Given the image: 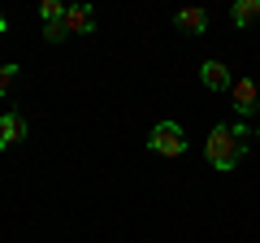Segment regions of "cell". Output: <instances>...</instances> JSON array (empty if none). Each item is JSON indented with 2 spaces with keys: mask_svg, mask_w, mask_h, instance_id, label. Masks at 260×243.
<instances>
[{
  "mask_svg": "<svg viewBox=\"0 0 260 243\" xmlns=\"http://www.w3.org/2000/svg\"><path fill=\"white\" fill-rule=\"evenodd\" d=\"M243 148H247V126H213L208 143H204V157L217 169H234L243 161Z\"/></svg>",
  "mask_w": 260,
  "mask_h": 243,
  "instance_id": "1",
  "label": "cell"
},
{
  "mask_svg": "<svg viewBox=\"0 0 260 243\" xmlns=\"http://www.w3.org/2000/svg\"><path fill=\"white\" fill-rule=\"evenodd\" d=\"M148 148L156 152V157H182V152H186V135H182V126H178V122H156V131H152Z\"/></svg>",
  "mask_w": 260,
  "mask_h": 243,
  "instance_id": "2",
  "label": "cell"
},
{
  "mask_svg": "<svg viewBox=\"0 0 260 243\" xmlns=\"http://www.w3.org/2000/svg\"><path fill=\"white\" fill-rule=\"evenodd\" d=\"M230 100H234V109H239V113H256L260 109V87L251 83V78H234Z\"/></svg>",
  "mask_w": 260,
  "mask_h": 243,
  "instance_id": "3",
  "label": "cell"
},
{
  "mask_svg": "<svg viewBox=\"0 0 260 243\" xmlns=\"http://www.w3.org/2000/svg\"><path fill=\"white\" fill-rule=\"evenodd\" d=\"M26 139V117H22L18 109H9L5 117H0V148H13V143Z\"/></svg>",
  "mask_w": 260,
  "mask_h": 243,
  "instance_id": "4",
  "label": "cell"
},
{
  "mask_svg": "<svg viewBox=\"0 0 260 243\" xmlns=\"http://www.w3.org/2000/svg\"><path fill=\"white\" fill-rule=\"evenodd\" d=\"M174 26L186 31V35H204V31H208V9H200V5L178 9V13H174Z\"/></svg>",
  "mask_w": 260,
  "mask_h": 243,
  "instance_id": "5",
  "label": "cell"
},
{
  "mask_svg": "<svg viewBox=\"0 0 260 243\" xmlns=\"http://www.w3.org/2000/svg\"><path fill=\"white\" fill-rule=\"evenodd\" d=\"M200 78H204V87H208V92H230V87H234L230 70H225L221 61H204V66H200Z\"/></svg>",
  "mask_w": 260,
  "mask_h": 243,
  "instance_id": "6",
  "label": "cell"
},
{
  "mask_svg": "<svg viewBox=\"0 0 260 243\" xmlns=\"http://www.w3.org/2000/svg\"><path fill=\"white\" fill-rule=\"evenodd\" d=\"M91 26H95L91 9H78V5H70V9H65V35H87Z\"/></svg>",
  "mask_w": 260,
  "mask_h": 243,
  "instance_id": "7",
  "label": "cell"
},
{
  "mask_svg": "<svg viewBox=\"0 0 260 243\" xmlns=\"http://www.w3.org/2000/svg\"><path fill=\"white\" fill-rule=\"evenodd\" d=\"M230 18H234V26H251V22L260 18V0H239L230 9Z\"/></svg>",
  "mask_w": 260,
  "mask_h": 243,
  "instance_id": "8",
  "label": "cell"
},
{
  "mask_svg": "<svg viewBox=\"0 0 260 243\" xmlns=\"http://www.w3.org/2000/svg\"><path fill=\"white\" fill-rule=\"evenodd\" d=\"M65 9H70V5H61V0H44V5H39V18H44V26L65 22Z\"/></svg>",
  "mask_w": 260,
  "mask_h": 243,
  "instance_id": "9",
  "label": "cell"
},
{
  "mask_svg": "<svg viewBox=\"0 0 260 243\" xmlns=\"http://www.w3.org/2000/svg\"><path fill=\"white\" fill-rule=\"evenodd\" d=\"M13 83H18V66H0V96H9Z\"/></svg>",
  "mask_w": 260,
  "mask_h": 243,
  "instance_id": "10",
  "label": "cell"
},
{
  "mask_svg": "<svg viewBox=\"0 0 260 243\" xmlns=\"http://www.w3.org/2000/svg\"><path fill=\"white\" fill-rule=\"evenodd\" d=\"M44 39H48V44H61V39H65V22H52V26H44Z\"/></svg>",
  "mask_w": 260,
  "mask_h": 243,
  "instance_id": "11",
  "label": "cell"
},
{
  "mask_svg": "<svg viewBox=\"0 0 260 243\" xmlns=\"http://www.w3.org/2000/svg\"><path fill=\"white\" fill-rule=\"evenodd\" d=\"M5 26H9V22H5V13H0V35H5Z\"/></svg>",
  "mask_w": 260,
  "mask_h": 243,
  "instance_id": "12",
  "label": "cell"
},
{
  "mask_svg": "<svg viewBox=\"0 0 260 243\" xmlns=\"http://www.w3.org/2000/svg\"><path fill=\"white\" fill-rule=\"evenodd\" d=\"M256 139H260V131H256Z\"/></svg>",
  "mask_w": 260,
  "mask_h": 243,
  "instance_id": "13",
  "label": "cell"
}]
</instances>
